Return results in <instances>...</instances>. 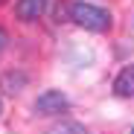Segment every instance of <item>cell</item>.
I'll use <instances>...</instances> for the list:
<instances>
[{
  "label": "cell",
  "mask_w": 134,
  "mask_h": 134,
  "mask_svg": "<svg viewBox=\"0 0 134 134\" xmlns=\"http://www.w3.org/2000/svg\"><path fill=\"white\" fill-rule=\"evenodd\" d=\"M70 20H76L79 26L91 32H105L111 26V15L93 3H70Z\"/></svg>",
  "instance_id": "obj_1"
},
{
  "label": "cell",
  "mask_w": 134,
  "mask_h": 134,
  "mask_svg": "<svg viewBox=\"0 0 134 134\" xmlns=\"http://www.w3.org/2000/svg\"><path fill=\"white\" fill-rule=\"evenodd\" d=\"M70 108L67 96L61 91H44L38 99H35V114L41 117H55V114H64V111Z\"/></svg>",
  "instance_id": "obj_2"
},
{
  "label": "cell",
  "mask_w": 134,
  "mask_h": 134,
  "mask_svg": "<svg viewBox=\"0 0 134 134\" xmlns=\"http://www.w3.org/2000/svg\"><path fill=\"white\" fill-rule=\"evenodd\" d=\"M26 85H29V76L24 70H6V73H0V91H3L6 96H18Z\"/></svg>",
  "instance_id": "obj_3"
},
{
  "label": "cell",
  "mask_w": 134,
  "mask_h": 134,
  "mask_svg": "<svg viewBox=\"0 0 134 134\" xmlns=\"http://www.w3.org/2000/svg\"><path fill=\"white\" fill-rule=\"evenodd\" d=\"M47 3H50V0H18L15 15H18V20H26V24H29V20H38L44 15Z\"/></svg>",
  "instance_id": "obj_4"
},
{
  "label": "cell",
  "mask_w": 134,
  "mask_h": 134,
  "mask_svg": "<svg viewBox=\"0 0 134 134\" xmlns=\"http://www.w3.org/2000/svg\"><path fill=\"white\" fill-rule=\"evenodd\" d=\"M114 93L122 99L134 96V67H122L120 70V76L114 79Z\"/></svg>",
  "instance_id": "obj_5"
},
{
  "label": "cell",
  "mask_w": 134,
  "mask_h": 134,
  "mask_svg": "<svg viewBox=\"0 0 134 134\" xmlns=\"http://www.w3.org/2000/svg\"><path fill=\"white\" fill-rule=\"evenodd\" d=\"M64 131H73V134H85V128H82L79 122H58V125L53 128V134H64Z\"/></svg>",
  "instance_id": "obj_6"
},
{
  "label": "cell",
  "mask_w": 134,
  "mask_h": 134,
  "mask_svg": "<svg viewBox=\"0 0 134 134\" xmlns=\"http://www.w3.org/2000/svg\"><path fill=\"white\" fill-rule=\"evenodd\" d=\"M55 20H58V24H61V20H70V6H67V3L55 6Z\"/></svg>",
  "instance_id": "obj_7"
},
{
  "label": "cell",
  "mask_w": 134,
  "mask_h": 134,
  "mask_svg": "<svg viewBox=\"0 0 134 134\" xmlns=\"http://www.w3.org/2000/svg\"><path fill=\"white\" fill-rule=\"evenodd\" d=\"M3 47H6V32L0 29V50H3Z\"/></svg>",
  "instance_id": "obj_8"
},
{
  "label": "cell",
  "mask_w": 134,
  "mask_h": 134,
  "mask_svg": "<svg viewBox=\"0 0 134 134\" xmlns=\"http://www.w3.org/2000/svg\"><path fill=\"white\" fill-rule=\"evenodd\" d=\"M0 114H3V102H0Z\"/></svg>",
  "instance_id": "obj_9"
},
{
  "label": "cell",
  "mask_w": 134,
  "mask_h": 134,
  "mask_svg": "<svg viewBox=\"0 0 134 134\" xmlns=\"http://www.w3.org/2000/svg\"><path fill=\"white\" fill-rule=\"evenodd\" d=\"M0 3H3V0H0Z\"/></svg>",
  "instance_id": "obj_10"
},
{
  "label": "cell",
  "mask_w": 134,
  "mask_h": 134,
  "mask_svg": "<svg viewBox=\"0 0 134 134\" xmlns=\"http://www.w3.org/2000/svg\"><path fill=\"white\" fill-rule=\"evenodd\" d=\"M131 131H134V128H131Z\"/></svg>",
  "instance_id": "obj_11"
}]
</instances>
